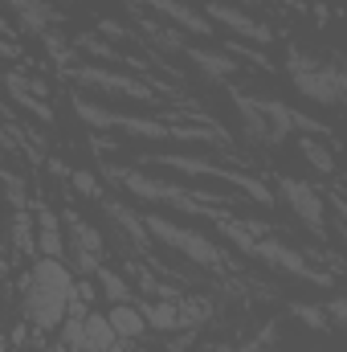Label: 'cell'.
Returning a JSON list of instances; mask_svg holds the SVG:
<instances>
[{"label":"cell","instance_id":"cell-29","mask_svg":"<svg viewBox=\"0 0 347 352\" xmlns=\"http://www.w3.org/2000/svg\"><path fill=\"white\" fill-rule=\"evenodd\" d=\"M180 316L184 320H208V303L204 299H184L180 303Z\"/></svg>","mask_w":347,"mask_h":352},{"label":"cell","instance_id":"cell-20","mask_svg":"<svg viewBox=\"0 0 347 352\" xmlns=\"http://www.w3.org/2000/svg\"><path fill=\"white\" fill-rule=\"evenodd\" d=\"M94 283L102 287V295H106L110 303H131V283H127L119 270H110V266H98V270H94Z\"/></svg>","mask_w":347,"mask_h":352},{"label":"cell","instance_id":"cell-30","mask_svg":"<svg viewBox=\"0 0 347 352\" xmlns=\"http://www.w3.org/2000/svg\"><path fill=\"white\" fill-rule=\"evenodd\" d=\"M331 320H339L347 328V299H335V303H331Z\"/></svg>","mask_w":347,"mask_h":352},{"label":"cell","instance_id":"cell-10","mask_svg":"<svg viewBox=\"0 0 347 352\" xmlns=\"http://www.w3.org/2000/svg\"><path fill=\"white\" fill-rule=\"evenodd\" d=\"M254 258H261V263L278 266V270H286V274H294V278H307V283H327V274H319L315 266L307 263L298 250H290V246H282V242H258L254 246Z\"/></svg>","mask_w":347,"mask_h":352},{"label":"cell","instance_id":"cell-17","mask_svg":"<svg viewBox=\"0 0 347 352\" xmlns=\"http://www.w3.org/2000/svg\"><path fill=\"white\" fill-rule=\"evenodd\" d=\"M106 316H110V324H115L119 340H139V336H143V328H147V316H143L139 307H131V303H115Z\"/></svg>","mask_w":347,"mask_h":352},{"label":"cell","instance_id":"cell-31","mask_svg":"<svg viewBox=\"0 0 347 352\" xmlns=\"http://www.w3.org/2000/svg\"><path fill=\"white\" fill-rule=\"evenodd\" d=\"M78 299H82V303H90V299H94V287H90V283H82V287H78Z\"/></svg>","mask_w":347,"mask_h":352},{"label":"cell","instance_id":"cell-19","mask_svg":"<svg viewBox=\"0 0 347 352\" xmlns=\"http://www.w3.org/2000/svg\"><path fill=\"white\" fill-rule=\"evenodd\" d=\"M102 205H106V217H110V221H119V226H123V230H127V234H131V238L139 242V246H143V242L152 238L147 221H143V217H135V213H131L127 205H119V201H102Z\"/></svg>","mask_w":347,"mask_h":352},{"label":"cell","instance_id":"cell-7","mask_svg":"<svg viewBox=\"0 0 347 352\" xmlns=\"http://www.w3.org/2000/svg\"><path fill=\"white\" fill-rule=\"evenodd\" d=\"M143 221H147V230H152L156 242H164V246L180 250L184 258H192L196 266L225 270V254L217 250L213 238H204V234H196V230H184V226H176V221H168V217H160V213H147Z\"/></svg>","mask_w":347,"mask_h":352},{"label":"cell","instance_id":"cell-6","mask_svg":"<svg viewBox=\"0 0 347 352\" xmlns=\"http://www.w3.org/2000/svg\"><path fill=\"white\" fill-rule=\"evenodd\" d=\"M143 164H156V168H172V173H188V176H213V180H225V184H237L250 201L261 205H274V192L261 184L258 176H246L237 168H221L213 160H200V156H172V152H160V156H139Z\"/></svg>","mask_w":347,"mask_h":352},{"label":"cell","instance_id":"cell-14","mask_svg":"<svg viewBox=\"0 0 347 352\" xmlns=\"http://www.w3.org/2000/svg\"><path fill=\"white\" fill-rule=\"evenodd\" d=\"M4 4H8V12H16V21H21L33 37H41V41H45V37H53V33H49V25H53V16H58V12H53L45 0H4Z\"/></svg>","mask_w":347,"mask_h":352},{"label":"cell","instance_id":"cell-16","mask_svg":"<svg viewBox=\"0 0 347 352\" xmlns=\"http://www.w3.org/2000/svg\"><path fill=\"white\" fill-rule=\"evenodd\" d=\"M37 246H41L45 258H62L66 254V238H62L58 213L49 205H37Z\"/></svg>","mask_w":347,"mask_h":352},{"label":"cell","instance_id":"cell-8","mask_svg":"<svg viewBox=\"0 0 347 352\" xmlns=\"http://www.w3.org/2000/svg\"><path fill=\"white\" fill-rule=\"evenodd\" d=\"M74 82L82 87H94V90H106V94H123V98H135V102H160V90L139 82V78H127L119 70H106V66H74L66 70Z\"/></svg>","mask_w":347,"mask_h":352},{"label":"cell","instance_id":"cell-15","mask_svg":"<svg viewBox=\"0 0 347 352\" xmlns=\"http://www.w3.org/2000/svg\"><path fill=\"white\" fill-rule=\"evenodd\" d=\"M188 54V62L204 74V78H213V82H225V78H233L237 74V62H233V54L229 50H184Z\"/></svg>","mask_w":347,"mask_h":352},{"label":"cell","instance_id":"cell-28","mask_svg":"<svg viewBox=\"0 0 347 352\" xmlns=\"http://www.w3.org/2000/svg\"><path fill=\"white\" fill-rule=\"evenodd\" d=\"M4 184H8V205H12V213H16V209H25V184H21V176L4 173Z\"/></svg>","mask_w":347,"mask_h":352},{"label":"cell","instance_id":"cell-1","mask_svg":"<svg viewBox=\"0 0 347 352\" xmlns=\"http://www.w3.org/2000/svg\"><path fill=\"white\" fill-rule=\"evenodd\" d=\"M78 299V283H74V270L62 263V258H37L25 274V291H21V307H25V320L37 328V332H53L70 320V303Z\"/></svg>","mask_w":347,"mask_h":352},{"label":"cell","instance_id":"cell-23","mask_svg":"<svg viewBox=\"0 0 347 352\" xmlns=\"http://www.w3.org/2000/svg\"><path fill=\"white\" fill-rule=\"evenodd\" d=\"M62 340L70 352H86V316H70L62 324Z\"/></svg>","mask_w":347,"mask_h":352},{"label":"cell","instance_id":"cell-3","mask_svg":"<svg viewBox=\"0 0 347 352\" xmlns=\"http://www.w3.org/2000/svg\"><path fill=\"white\" fill-rule=\"evenodd\" d=\"M106 176L115 184H123L131 197H143V201H164L180 213H217V209H241V201H233L229 192H208V188H184L172 180H156V176H143L139 168H106Z\"/></svg>","mask_w":347,"mask_h":352},{"label":"cell","instance_id":"cell-5","mask_svg":"<svg viewBox=\"0 0 347 352\" xmlns=\"http://www.w3.org/2000/svg\"><path fill=\"white\" fill-rule=\"evenodd\" d=\"M233 98H237L241 119H246V127H250V135H254V140L278 144V140H282V135H290L294 127H302V131H323V123H319V119L294 115L290 107H282V102H274V98H250V94H233Z\"/></svg>","mask_w":347,"mask_h":352},{"label":"cell","instance_id":"cell-22","mask_svg":"<svg viewBox=\"0 0 347 352\" xmlns=\"http://www.w3.org/2000/svg\"><path fill=\"white\" fill-rule=\"evenodd\" d=\"M12 242H16V250L21 254H33V217H29V209H16L12 213Z\"/></svg>","mask_w":347,"mask_h":352},{"label":"cell","instance_id":"cell-13","mask_svg":"<svg viewBox=\"0 0 347 352\" xmlns=\"http://www.w3.org/2000/svg\"><path fill=\"white\" fill-rule=\"evenodd\" d=\"M152 12H160L164 21H172V25H180L184 33H196V37H208L213 33V21L208 16H200L196 8H188V4H180V0H143Z\"/></svg>","mask_w":347,"mask_h":352},{"label":"cell","instance_id":"cell-2","mask_svg":"<svg viewBox=\"0 0 347 352\" xmlns=\"http://www.w3.org/2000/svg\"><path fill=\"white\" fill-rule=\"evenodd\" d=\"M74 111L86 119L90 127H115V131H127V135H143V140H180V144H213V148H229L225 144V131L221 127H180L168 119H135V115H119V111H106L90 98H74Z\"/></svg>","mask_w":347,"mask_h":352},{"label":"cell","instance_id":"cell-21","mask_svg":"<svg viewBox=\"0 0 347 352\" xmlns=\"http://www.w3.org/2000/svg\"><path fill=\"white\" fill-rule=\"evenodd\" d=\"M143 316H147V328H160V332H172L176 324H184V316H180V307L176 303H143Z\"/></svg>","mask_w":347,"mask_h":352},{"label":"cell","instance_id":"cell-25","mask_svg":"<svg viewBox=\"0 0 347 352\" xmlns=\"http://www.w3.org/2000/svg\"><path fill=\"white\" fill-rule=\"evenodd\" d=\"M298 148H302V156H307L319 173H331V168H335L331 152H323V148H319V140H298Z\"/></svg>","mask_w":347,"mask_h":352},{"label":"cell","instance_id":"cell-26","mask_svg":"<svg viewBox=\"0 0 347 352\" xmlns=\"http://www.w3.org/2000/svg\"><path fill=\"white\" fill-rule=\"evenodd\" d=\"M70 180H74V188H78L82 197H90V201H98V197H102V184H98V176L86 173V168H74V173H70Z\"/></svg>","mask_w":347,"mask_h":352},{"label":"cell","instance_id":"cell-27","mask_svg":"<svg viewBox=\"0 0 347 352\" xmlns=\"http://www.w3.org/2000/svg\"><path fill=\"white\" fill-rule=\"evenodd\" d=\"M294 316H298L302 324H311V328H327V324H331V316L319 311L315 303H294Z\"/></svg>","mask_w":347,"mask_h":352},{"label":"cell","instance_id":"cell-18","mask_svg":"<svg viewBox=\"0 0 347 352\" xmlns=\"http://www.w3.org/2000/svg\"><path fill=\"white\" fill-rule=\"evenodd\" d=\"M115 344H119V332H115L110 316L90 311L86 316V352H110Z\"/></svg>","mask_w":347,"mask_h":352},{"label":"cell","instance_id":"cell-11","mask_svg":"<svg viewBox=\"0 0 347 352\" xmlns=\"http://www.w3.org/2000/svg\"><path fill=\"white\" fill-rule=\"evenodd\" d=\"M66 230H70V242H74V258H78V270L82 274H94L98 270V258H102V234L82 221L78 213H66Z\"/></svg>","mask_w":347,"mask_h":352},{"label":"cell","instance_id":"cell-24","mask_svg":"<svg viewBox=\"0 0 347 352\" xmlns=\"http://www.w3.org/2000/svg\"><path fill=\"white\" fill-rule=\"evenodd\" d=\"M143 33L156 41V50H164V54H184L188 45L180 41V33H172V29H160V25H143Z\"/></svg>","mask_w":347,"mask_h":352},{"label":"cell","instance_id":"cell-12","mask_svg":"<svg viewBox=\"0 0 347 352\" xmlns=\"http://www.w3.org/2000/svg\"><path fill=\"white\" fill-rule=\"evenodd\" d=\"M208 21L213 25H225V29H233V33H241V37H250V41H274V33H270V25H261V21H254L246 8H233V4H208Z\"/></svg>","mask_w":347,"mask_h":352},{"label":"cell","instance_id":"cell-4","mask_svg":"<svg viewBox=\"0 0 347 352\" xmlns=\"http://www.w3.org/2000/svg\"><path fill=\"white\" fill-rule=\"evenodd\" d=\"M286 70H290L294 90L307 94L311 102H323V107H344L347 102V66L344 62H323V58L290 50L286 54Z\"/></svg>","mask_w":347,"mask_h":352},{"label":"cell","instance_id":"cell-9","mask_svg":"<svg viewBox=\"0 0 347 352\" xmlns=\"http://www.w3.org/2000/svg\"><path fill=\"white\" fill-rule=\"evenodd\" d=\"M278 197L294 209V217H298L302 226H311L315 234H323L327 209H323V197H319L311 184H302V180H294V176H282V180H278Z\"/></svg>","mask_w":347,"mask_h":352}]
</instances>
